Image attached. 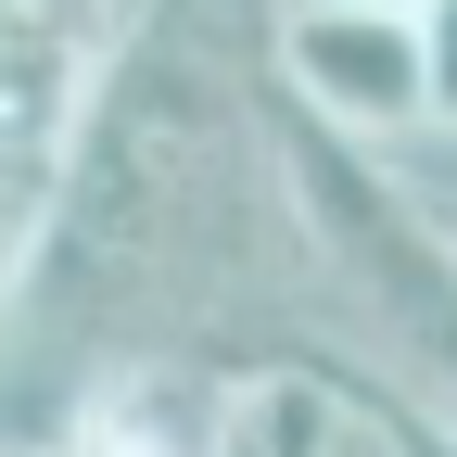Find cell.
<instances>
[{"mask_svg":"<svg viewBox=\"0 0 457 457\" xmlns=\"http://www.w3.org/2000/svg\"><path fill=\"white\" fill-rule=\"evenodd\" d=\"M279 0H153L114 26L102 77L64 128L38 242L0 293V343H165V305H216L267 267V242H305L279 179V77H267Z\"/></svg>","mask_w":457,"mask_h":457,"instance_id":"6da1fadb","label":"cell"},{"mask_svg":"<svg viewBox=\"0 0 457 457\" xmlns=\"http://www.w3.org/2000/svg\"><path fill=\"white\" fill-rule=\"evenodd\" d=\"M279 179H293V216H305V267L381 343V381L407 407L457 420V228L420 204V179L381 140H343L293 102H279Z\"/></svg>","mask_w":457,"mask_h":457,"instance_id":"7a4b0ae2","label":"cell"},{"mask_svg":"<svg viewBox=\"0 0 457 457\" xmlns=\"http://www.w3.org/2000/svg\"><path fill=\"white\" fill-rule=\"evenodd\" d=\"M381 13H420V0H381Z\"/></svg>","mask_w":457,"mask_h":457,"instance_id":"8992f818","label":"cell"},{"mask_svg":"<svg viewBox=\"0 0 457 457\" xmlns=\"http://www.w3.org/2000/svg\"><path fill=\"white\" fill-rule=\"evenodd\" d=\"M381 407H394V432H407V457H457V420H432V407H407V394L381 381Z\"/></svg>","mask_w":457,"mask_h":457,"instance_id":"5b68a950","label":"cell"},{"mask_svg":"<svg viewBox=\"0 0 457 457\" xmlns=\"http://www.w3.org/2000/svg\"><path fill=\"white\" fill-rule=\"evenodd\" d=\"M0 457H13V445H0Z\"/></svg>","mask_w":457,"mask_h":457,"instance_id":"52a82bcc","label":"cell"},{"mask_svg":"<svg viewBox=\"0 0 457 457\" xmlns=\"http://www.w3.org/2000/svg\"><path fill=\"white\" fill-rule=\"evenodd\" d=\"M420 38H432V102L457 128V0H420Z\"/></svg>","mask_w":457,"mask_h":457,"instance_id":"277c9868","label":"cell"},{"mask_svg":"<svg viewBox=\"0 0 457 457\" xmlns=\"http://www.w3.org/2000/svg\"><path fill=\"white\" fill-rule=\"evenodd\" d=\"M267 77H279L293 114H318V128H343V140H381V153L445 128L432 38H420V13H381V0H279Z\"/></svg>","mask_w":457,"mask_h":457,"instance_id":"3957f363","label":"cell"}]
</instances>
